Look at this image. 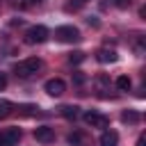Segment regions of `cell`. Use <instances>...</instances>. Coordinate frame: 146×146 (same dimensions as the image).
<instances>
[{
    "label": "cell",
    "instance_id": "6da1fadb",
    "mask_svg": "<svg viewBox=\"0 0 146 146\" xmlns=\"http://www.w3.org/2000/svg\"><path fill=\"white\" fill-rule=\"evenodd\" d=\"M41 66H43V62H41L39 57H27V59H23V62H18V64L14 66V73H16L18 78H30V75H34L36 71H41Z\"/></svg>",
    "mask_w": 146,
    "mask_h": 146
},
{
    "label": "cell",
    "instance_id": "7a4b0ae2",
    "mask_svg": "<svg viewBox=\"0 0 146 146\" xmlns=\"http://www.w3.org/2000/svg\"><path fill=\"white\" fill-rule=\"evenodd\" d=\"M55 39H57V41H64V43L80 41V30L73 27V25H59V27L55 30Z\"/></svg>",
    "mask_w": 146,
    "mask_h": 146
},
{
    "label": "cell",
    "instance_id": "3957f363",
    "mask_svg": "<svg viewBox=\"0 0 146 146\" xmlns=\"http://www.w3.org/2000/svg\"><path fill=\"white\" fill-rule=\"evenodd\" d=\"M46 39H48V27H43V25H32L25 32V41L27 43H43Z\"/></svg>",
    "mask_w": 146,
    "mask_h": 146
},
{
    "label": "cell",
    "instance_id": "277c9868",
    "mask_svg": "<svg viewBox=\"0 0 146 146\" xmlns=\"http://www.w3.org/2000/svg\"><path fill=\"white\" fill-rule=\"evenodd\" d=\"M84 123L91 125V128H107V125H110V119H107L105 114L91 110V112H84Z\"/></svg>",
    "mask_w": 146,
    "mask_h": 146
},
{
    "label": "cell",
    "instance_id": "5b68a950",
    "mask_svg": "<svg viewBox=\"0 0 146 146\" xmlns=\"http://www.w3.org/2000/svg\"><path fill=\"white\" fill-rule=\"evenodd\" d=\"M18 139H21V130H18V128L0 130V146H16Z\"/></svg>",
    "mask_w": 146,
    "mask_h": 146
},
{
    "label": "cell",
    "instance_id": "8992f818",
    "mask_svg": "<svg viewBox=\"0 0 146 146\" xmlns=\"http://www.w3.org/2000/svg\"><path fill=\"white\" fill-rule=\"evenodd\" d=\"M43 89H46V94H50V96H62V94L66 91V82H64L62 78H52V80H48V82L43 84Z\"/></svg>",
    "mask_w": 146,
    "mask_h": 146
},
{
    "label": "cell",
    "instance_id": "52a82bcc",
    "mask_svg": "<svg viewBox=\"0 0 146 146\" xmlns=\"http://www.w3.org/2000/svg\"><path fill=\"white\" fill-rule=\"evenodd\" d=\"M34 137H36V141H41V144H50V141L55 139V130H52L50 125H39V128L34 130Z\"/></svg>",
    "mask_w": 146,
    "mask_h": 146
},
{
    "label": "cell",
    "instance_id": "ba28073f",
    "mask_svg": "<svg viewBox=\"0 0 146 146\" xmlns=\"http://www.w3.org/2000/svg\"><path fill=\"white\" fill-rule=\"evenodd\" d=\"M96 59H98L100 64H112V62L119 59V55H116L114 48H100V50L96 52Z\"/></svg>",
    "mask_w": 146,
    "mask_h": 146
},
{
    "label": "cell",
    "instance_id": "9c48e42d",
    "mask_svg": "<svg viewBox=\"0 0 146 146\" xmlns=\"http://www.w3.org/2000/svg\"><path fill=\"white\" fill-rule=\"evenodd\" d=\"M98 141H100V146H116V144H119V135H116L114 130H105Z\"/></svg>",
    "mask_w": 146,
    "mask_h": 146
},
{
    "label": "cell",
    "instance_id": "30bf717a",
    "mask_svg": "<svg viewBox=\"0 0 146 146\" xmlns=\"http://www.w3.org/2000/svg\"><path fill=\"white\" fill-rule=\"evenodd\" d=\"M59 114L66 116V119H78L80 116V107L78 105H62L59 107Z\"/></svg>",
    "mask_w": 146,
    "mask_h": 146
},
{
    "label": "cell",
    "instance_id": "8fae6325",
    "mask_svg": "<svg viewBox=\"0 0 146 146\" xmlns=\"http://www.w3.org/2000/svg\"><path fill=\"white\" fill-rule=\"evenodd\" d=\"M130 87H132V80L128 75H119L116 78V89L119 91H130Z\"/></svg>",
    "mask_w": 146,
    "mask_h": 146
},
{
    "label": "cell",
    "instance_id": "7c38bea8",
    "mask_svg": "<svg viewBox=\"0 0 146 146\" xmlns=\"http://www.w3.org/2000/svg\"><path fill=\"white\" fill-rule=\"evenodd\" d=\"M11 112H14V103H9V100L0 98V119H7Z\"/></svg>",
    "mask_w": 146,
    "mask_h": 146
},
{
    "label": "cell",
    "instance_id": "4fadbf2b",
    "mask_svg": "<svg viewBox=\"0 0 146 146\" xmlns=\"http://www.w3.org/2000/svg\"><path fill=\"white\" fill-rule=\"evenodd\" d=\"M107 87H110V78H107V75H98V78H96V89H98L100 94H105Z\"/></svg>",
    "mask_w": 146,
    "mask_h": 146
},
{
    "label": "cell",
    "instance_id": "5bb4252c",
    "mask_svg": "<svg viewBox=\"0 0 146 146\" xmlns=\"http://www.w3.org/2000/svg\"><path fill=\"white\" fill-rule=\"evenodd\" d=\"M121 121H123V123H137V121H139V114L132 112V110H128V112L121 114Z\"/></svg>",
    "mask_w": 146,
    "mask_h": 146
},
{
    "label": "cell",
    "instance_id": "9a60e30c",
    "mask_svg": "<svg viewBox=\"0 0 146 146\" xmlns=\"http://www.w3.org/2000/svg\"><path fill=\"white\" fill-rule=\"evenodd\" d=\"M68 62H71V64H80V62H84V52H80V50L71 52V55H68Z\"/></svg>",
    "mask_w": 146,
    "mask_h": 146
},
{
    "label": "cell",
    "instance_id": "2e32d148",
    "mask_svg": "<svg viewBox=\"0 0 146 146\" xmlns=\"http://www.w3.org/2000/svg\"><path fill=\"white\" fill-rule=\"evenodd\" d=\"M68 144H73V146H82V144H84V141H82V135H80V132L68 135Z\"/></svg>",
    "mask_w": 146,
    "mask_h": 146
},
{
    "label": "cell",
    "instance_id": "e0dca14e",
    "mask_svg": "<svg viewBox=\"0 0 146 146\" xmlns=\"http://www.w3.org/2000/svg\"><path fill=\"white\" fill-rule=\"evenodd\" d=\"M114 5H116L119 9H128V7L132 5V0H114Z\"/></svg>",
    "mask_w": 146,
    "mask_h": 146
},
{
    "label": "cell",
    "instance_id": "ac0fdd59",
    "mask_svg": "<svg viewBox=\"0 0 146 146\" xmlns=\"http://www.w3.org/2000/svg\"><path fill=\"white\" fill-rule=\"evenodd\" d=\"M5 87H7V78H5V75H2V73H0V91H2V89H5Z\"/></svg>",
    "mask_w": 146,
    "mask_h": 146
},
{
    "label": "cell",
    "instance_id": "d6986e66",
    "mask_svg": "<svg viewBox=\"0 0 146 146\" xmlns=\"http://www.w3.org/2000/svg\"><path fill=\"white\" fill-rule=\"evenodd\" d=\"M75 82H78V84H82V82H84V75H80V73H78V75H75Z\"/></svg>",
    "mask_w": 146,
    "mask_h": 146
},
{
    "label": "cell",
    "instance_id": "ffe728a7",
    "mask_svg": "<svg viewBox=\"0 0 146 146\" xmlns=\"http://www.w3.org/2000/svg\"><path fill=\"white\" fill-rule=\"evenodd\" d=\"M137 146H146V139H144V135H141V137L137 139Z\"/></svg>",
    "mask_w": 146,
    "mask_h": 146
},
{
    "label": "cell",
    "instance_id": "44dd1931",
    "mask_svg": "<svg viewBox=\"0 0 146 146\" xmlns=\"http://www.w3.org/2000/svg\"><path fill=\"white\" fill-rule=\"evenodd\" d=\"M82 2H89V0H78V5H82Z\"/></svg>",
    "mask_w": 146,
    "mask_h": 146
},
{
    "label": "cell",
    "instance_id": "7402d4cb",
    "mask_svg": "<svg viewBox=\"0 0 146 146\" xmlns=\"http://www.w3.org/2000/svg\"><path fill=\"white\" fill-rule=\"evenodd\" d=\"M30 2H43V0H30Z\"/></svg>",
    "mask_w": 146,
    "mask_h": 146
}]
</instances>
